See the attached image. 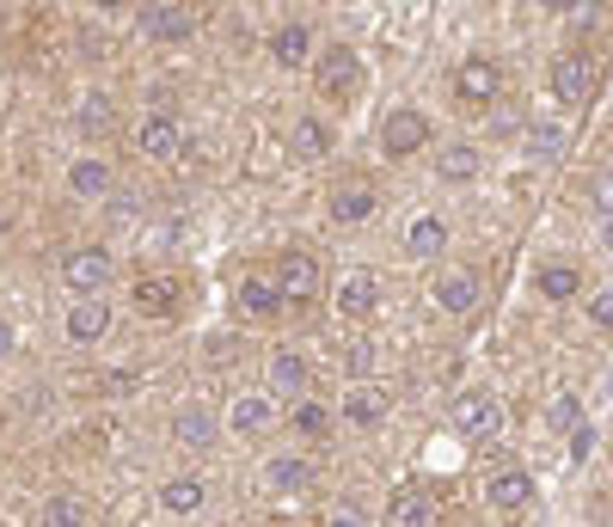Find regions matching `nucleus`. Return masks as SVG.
Returning <instances> with one entry per match:
<instances>
[{"label":"nucleus","mask_w":613,"mask_h":527,"mask_svg":"<svg viewBox=\"0 0 613 527\" xmlns=\"http://www.w3.org/2000/svg\"><path fill=\"white\" fill-rule=\"evenodd\" d=\"M240 356V343L233 338H215V343H202V362H233Z\"/></svg>","instance_id":"nucleus-37"},{"label":"nucleus","mask_w":613,"mask_h":527,"mask_svg":"<svg viewBox=\"0 0 613 527\" xmlns=\"http://www.w3.org/2000/svg\"><path fill=\"white\" fill-rule=\"evenodd\" d=\"M429 294H436L441 313H472V307H479V277H472V270H441V277L429 282Z\"/></svg>","instance_id":"nucleus-9"},{"label":"nucleus","mask_w":613,"mask_h":527,"mask_svg":"<svg viewBox=\"0 0 613 527\" xmlns=\"http://www.w3.org/2000/svg\"><path fill=\"white\" fill-rule=\"evenodd\" d=\"M43 527H86V503L81 497H50L43 503Z\"/></svg>","instance_id":"nucleus-33"},{"label":"nucleus","mask_w":613,"mask_h":527,"mask_svg":"<svg viewBox=\"0 0 613 527\" xmlns=\"http://www.w3.org/2000/svg\"><path fill=\"white\" fill-rule=\"evenodd\" d=\"M289 430L306 435V442H320V435H332V411H325L320 399H301V405L289 411Z\"/></svg>","instance_id":"nucleus-29"},{"label":"nucleus","mask_w":613,"mask_h":527,"mask_svg":"<svg viewBox=\"0 0 613 527\" xmlns=\"http://www.w3.org/2000/svg\"><path fill=\"white\" fill-rule=\"evenodd\" d=\"M277 289H282V301H313V294H320V258H313V251H282Z\"/></svg>","instance_id":"nucleus-3"},{"label":"nucleus","mask_w":613,"mask_h":527,"mask_svg":"<svg viewBox=\"0 0 613 527\" xmlns=\"http://www.w3.org/2000/svg\"><path fill=\"white\" fill-rule=\"evenodd\" d=\"M479 166H485L479 147H467V142L441 154V178H448V185H472V178H479Z\"/></svg>","instance_id":"nucleus-31"},{"label":"nucleus","mask_w":613,"mask_h":527,"mask_svg":"<svg viewBox=\"0 0 613 527\" xmlns=\"http://www.w3.org/2000/svg\"><path fill=\"white\" fill-rule=\"evenodd\" d=\"M0 234H7V215H0Z\"/></svg>","instance_id":"nucleus-43"},{"label":"nucleus","mask_w":613,"mask_h":527,"mask_svg":"<svg viewBox=\"0 0 613 527\" xmlns=\"http://www.w3.org/2000/svg\"><path fill=\"white\" fill-rule=\"evenodd\" d=\"M173 430H178V442H185V448H209V442H215V411L209 405H185Z\"/></svg>","instance_id":"nucleus-21"},{"label":"nucleus","mask_w":613,"mask_h":527,"mask_svg":"<svg viewBox=\"0 0 613 527\" xmlns=\"http://www.w3.org/2000/svg\"><path fill=\"white\" fill-rule=\"evenodd\" d=\"M589 203H595L601 215H613V172H595V178H589Z\"/></svg>","instance_id":"nucleus-36"},{"label":"nucleus","mask_w":613,"mask_h":527,"mask_svg":"<svg viewBox=\"0 0 613 527\" xmlns=\"http://www.w3.org/2000/svg\"><path fill=\"white\" fill-rule=\"evenodd\" d=\"M111 331V307L105 301H81L74 313H67V338L74 343H98Z\"/></svg>","instance_id":"nucleus-17"},{"label":"nucleus","mask_w":613,"mask_h":527,"mask_svg":"<svg viewBox=\"0 0 613 527\" xmlns=\"http://www.w3.org/2000/svg\"><path fill=\"white\" fill-rule=\"evenodd\" d=\"M362 80H368V68H362V55L350 50V43H332V50L320 55V93L350 99V93H362Z\"/></svg>","instance_id":"nucleus-2"},{"label":"nucleus","mask_w":613,"mask_h":527,"mask_svg":"<svg viewBox=\"0 0 613 527\" xmlns=\"http://www.w3.org/2000/svg\"><path fill=\"white\" fill-rule=\"evenodd\" d=\"M583 423V411H576V393H559L552 399V430H576Z\"/></svg>","instance_id":"nucleus-35"},{"label":"nucleus","mask_w":613,"mask_h":527,"mask_svg":"<svg viewBox=\"0 0 613 527\" xmlns=\"http://www.w3.org/2000/svg\"><path fill=\"white\" fill-rule=\"evenodd\" d=\"M105 282H111V251L81 246V251H67V258H62V289H67V294L98 301V289H105Z\"/></svg>","instance_id":"nucleus-1"},{"label":"nucleus","mask_w":613,"mask_h":527,"mask_svg":"<svg viewBox=\"0 0 613 527\" xmlns=\"http://www.w3.org/2000/svg\"><path fill=\"white\" fill-rule=\"evenodd\" d=\"M135 307L142 313H178V289L173 282H135Z\"/></svg>","instance_id":"nucleus-32"},{"label":"nucleus","mask_w":613,"mask_h":527,"mask_svg":"<svg viewBox=\"0 0 613 527\" xmlns=\"http://www.w3.org/2000/svg\"><path fill=\"white\" fill-rule=\"evenodd\" d=\"M441 246H448V227H441L436 215L412 221V234H405V258H441Z\"/></svg>","instance_id":"nucleus-24"},{"label":"nucleus","mask_w":613,"mask_h":527,"mask_svg":"<svg viewBox=\"0 0 613 527\" xmlns=\"http://www.w3.org/2000/svg\"><path fill=\"white\" fill-rule=\"evenodd\" d=\"M454 430H467V435H491L497 430V399L491 393H454Z\"/></svg>","instance_id":"nucleus-10"},{"label":"nucleus","mask_w":613,"mask_h":527,"mask_svg":"<svg viewBox=\"0 0 613 527\" xmlns=\"http://www.w3.org/2000/svg\"><path fill=\"white\" fill-rule=\"evenodd\" d=\"M227 423H233L240 435H258L270 423V399L264 393H240V399H233V411H227Z\"/></svg>","instance_id":"nucleus-28"},{"label":"nucleus","mask_w":613,"mask_h":527,"mask_svg":"<svg viewBox=\"0 0 613 527\" xmlns=\"http://www.w3.org/2000/svg\"><path fill=\"white\" fill-rule=\"evenodd\" d=\"M485 497H491V509H528V503H533V478L521 473V466H509V473H491Z\"/></svg>","instance_id":"nucleus-13"},{"label":"nucleus","mask_w":613,"mask_h":527,"mask_svg":"<svg viewBox=\"0 0 613 527\" xmlns=\"http://www.w3.org/2000/svg\"><path fill=\"white\" fill-rule=\"evenodd\" d=\"M325 527H368V521H362V515H332Z\"/></svg>","instance_id":"nucleus-41"},{"label":"nucleus","mask_w":613,"mask_h":527,"mask_svg":"<svg viewBox=\"0 0 613 527\" xmlns=\"http://www.w3.org/2000/svg\"><path fill=\"white\" fill-rule=\"evenodd\" d=\"M74 123H81L86 142H105V135L117 130V105H111L105 93H86V99H81V117H74Z\"/></svg>","instance_id":"nucleus-19"},{"label":"nucleus","mask_w":613,"mask_h":527,"mask_svg":"<svg viewBox=\"0 0 613 527\" xmlns=\"http://www.w3.org/2000/svg\"><path fill=\"white\" fill-rule=\"evenodd\" d=\"M387 417V399L374 393V386H350L344 393V423L350 430H368V423H381Z\"/></svg>","instance_id":"nucleus-20"},{"label":"nucleus","mask_w":613,"mask_h":527,"mask_svg":"<svg viewBox=\"0 0 613 527\" xmlns=\"http://www.w3.org/2000/svg\"><path fill=\"white\" fill-rule=\"evenodd\" d=\"M301 386H306V356L301 350H277V356H270V393L294 399Z\"/></svg>","instance_id":"nucleus-18"},{"label":"nucleus","mask_w":613,"mask_h":527,"mask_svg":"<svg viewBox=\"0 0 613 527\" xmlns=\"http://www.w3.org/2000/svg\"><path fill=\"white\" fill-rule=\"evenodd\" d=\"M374 301H381V282H374V270H350V277L337 282V313H344V319L374 313Z\"/></svg>","instance_id":"nucleus-12"},{"label":"nucleus","mask_w":613,"mask_h":527,"mask_svg":"<svg viewBox=\"0 0 613 527\" xmlns=\"http://www.w3.org/2000/svg\"><path fill=\"white\" fill-rule=\"evenodd\" d=\"M589 86H595V62H589V55H559V62H552V93H559L564 105H583Z\"/></svg>","instance_id":"nucleus-8"},{"label":"nucleus","mask_w":613,"mask_h":527,"mask_svg":"<svg viewBox=\"0 0 613 527\" xmlns=\"http://www.w3.org/2000/svg\"><path fill=\"white\" fill-rule=\"evenodd\" d=\"M521 154H528L533 166H552V159L564 154V130L559 123H528V130H521Z\"/></svg>","instance_id":"nucleus-16"},{"label":"nucleus","mask_w":613,"mask_h":527,"mask_svg":"<svg viewBox=\"0 0 613 527\" xmlns=\"http://www.w3.org/2000/svg\"><path fill=\"white\" fill-rule=\"evenodd\" d=\"M13 356V326H0V362Z\"/></svg>","instance_id":"nucleus-40"},{"label":"nucleus","mask_w":613,"mask_h":527,"mask_svg":"<svg viewBox=\"0 0 613 527\" xmlns=\"http://www.w3.org/2000/svg\"><path fill=\"white\" fill-rule=\"evenodd\" d=\"M601 239H607V246H613V215H607V227H601Z\"/></svg>","instance_id":"nucleus-42"},{"label":"nucleus","mask_w":613,"mask_h":527,"mask_svg":"<svg viewBox=\"0 0 613 527\" xmlns=\"http://www.w3.org/2000/svg\"><path fill=\"white\" fill-rule=\"evenodd\" d=\"M264 478H270V490H306V485H313V466L294 461V454H282V461L264 466Z\"/></svg>","instance_id":"nucleus-30"},{"label":"nucleus","mask_w":613,"mask_h":527,"mask_svg":"<svg viewBox=\"0 0 613 527\" xmlns=\"http://www.w3.org/2000/svg\"><path fill=\"white\" fill-rule=\"evenodd\" d=\"M454 86H460V99H472V105H491L497 86H503V74H497L491 55H467V62H460V74H454Z\"/></svg>","instance_id":"nucleus-7"},{"label":"nucleus","mask_w":613,"mask_h":527,"mask_svg":"<svg viewBox=\"0 0 613 527\" xmlns=\"http://www.w3.org/2000/svg\"><path fill=\"white\" fill-rule=\"evenodd\" d=\"M589 326H595V331H613V289H595V294H589Z\"/></svg>","instance_id":"nucleus-34"},{"label":"nucleus","mask_w":613,"mask_h":527,"mask_svg":"<svg viewBox=\"0 0 613 527\" xmlns=\"http://www.w3.org/2000/svg\"><path fill=\"white\" fill-rule=\"evenodd\" d=\"M202 497H209V490H202V478H173V485H160V509L166 515H197Z\"/></svg>","instance_id":"nucleus-26"},{"label":"nucleus","mask_w":613,"mask_h":527,"mask_svg":"<svg viewBox=\"0 0 613 527\" xmlns=\"http://www.w3.org/2000/svg\"><path fill=\"white\" fill-rule=\"evenodd\" d=\"M135 147H142L147 159H178V154H185V130H178V117L154 111V117L135 130Z\"/></svg>","instance_id":"nucleus-6"},{"label":"nucleus","mask_w":613,"mask_h":527,"mask_svg":"<svg viewBox=\"0 0 613 527\" xmlns=\"http://www.w3.org/2000/svg\"><path fill=\"white\" fill-rule=\"evenodd\" d=\"M362 374H368V343H356V350H350V386H356Z\"/></svg>","instance_id":"nucleus-39"},{"label":"nucleus","mask_w":613,"mask_h":527,"mask_svg":"<svg viewBox=\"0 0 613 527\" xmlns=\"http://www.w3.org/2000/svg\"><path fill=\"white\" fill-rule=\"evenodd\" d=\"M325 209H332L337 227H362V221L374 215V190H368V185H337Z\"/></svg>","instance_id":"nucleus-14"},{"label":"nucleus","mask_w":613,"mask_h":527,"mask_svg":"<svg viewBox=\"0 0 613 527\" xmlns=\"http://www.w3.org/2000/svg\"><path fill=\"white\" fill-rule=\"evenodd\" d=\"M589 448H595V430H583V423H576V430H571V454H576V461H589Z\"/></svg>","instance_id":"nucleus-38"},{"label":"nucleus","mask_w":613,"mask_h":527,"mask_svg":"<svg viewBox=\"0 0 613 527\" xmlns=\"http://www.w3.org/2000/svg\"><path fill=\"white\" fill-rule=\"evenodd\" d=\"M306 50H313V31L306 25H282L277 38H270V55H277L282 68H306Z\"/></svg>","instance_id":"nucleus-25"},{"label":"nucleus","mask_w":613,"mask_h":527,"mask_svg":"<svg viewBox=\"0 0 613 527\" xmlns=\"http://www.w3.org/2000/svg\"><path fill=\"white\" fill-rule=\"evenodd\" d=\"M233 301H240L246 319H277L282 307H289V301H282V289H277V277H246Z\"/></svg>","instance_id":"nucleus-11"},{"label":"nucleus","mask_w":613,"mask_h":527,"mask_svg":"<svg viewBox=\"0 0 613 527\" xmlns=\"http://www.w3.org/2000/svg\"><path fill=\"white\" fill-rule=\"evenodd\" d=\"M67 190H74V197H105V190H111V166H105V159H74V166H67Z\"/></svg>","instance_id":"nucleus-22"},{"label":"nucleus","mask_w":613,"mask_h":527,"mask_svg":"<svg viewBox=\"0 0 613 527\" xmlns=\"http://www.w3.org/2000/svg\"><path fill=\"white\" fill-rule=\"evenodd\" d=\"M424 142H429V117H424V111H393V117L381 123V147H387L393 159L417 154Z\"/></svg>","instance_id":"nucleus-4"},{"label":"nucleus","mask_w":613,"mask_h":527,"mask_svg":"<svg viewBox=\"0 0 613 527\" xmlns=\"http://www.w3.org/2000/svg\"><path fill=\"white\" fill-rule=\"evenodd\" d=\"M135 25H142V38H154V43H178V38L197 31V13H190V7H142Z\"/></svg>","instance_id":"nucleus-5"},{"label":"nucleus","mask_w":613,"mask_h":527,"mask_svg":"<svg viewBox=\"0 0 613 527\" xmlns=\"http://www.w3.org/2000/svg\"><path fill=\"white\" fill-rule=\"evenodd\" d=\"M387 527H436V503H429L424 490H393Z\"/></svg>","instance_id":"nucleus-15"},{"label":"nucleus","mask_w":613,"mask_h":527,"mask_svg":"<svg viewBox=\"0 0 613 527\" xmlns=\"http://www.w3.org/2000/svg\"><path fill=\"white\" fill-rule=\"evenodd\" d=\"M289 147H294L301 159H325V154H332V130H325L320 117H301V123L289 130Z\"/></svg>","instance_id":"nucleus-23"},{"label":"nucleus","mask_w":613,"mask_h":527,"mask_svg":"<svg viewBox=\"0 0 613 527\" xmlns=\"http://www.w3.org/2000/svg\"><path fill=\"white\" fill-rule=\"evenodd\" d=\"M540 294H547V301H571L576 289H583V277H576V264H540Z\"/></svg>","instance_id":"nucleus-27"}]
</instances>
